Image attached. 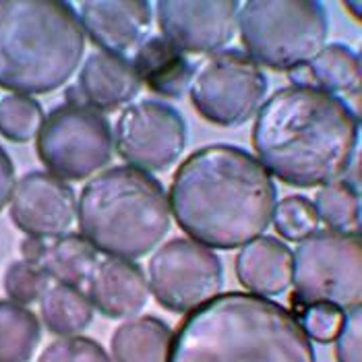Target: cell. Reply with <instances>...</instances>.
Returning a JSON list of instances; mask_svg holds the SVG:
<instances>
[{"mask_svg":"<svg viewBox=\"0 0 362 362\" xmlns=\"http://www.w3.org/2000/svg\"><path fill=\"white\" fill-rule=\"evenodd\" d=\"M168 362H317L292 310L249 292L218 294L187 313Z\"/></svg>","mask_w":362,"mask_h":362,"instance_id":"obj_3","label":"cell"},{"mask_svg":"<svg viewBox=\"0 0 362 362\" xmlns=\"http://www.w3.org/2000/svg\"><path fill=\"white\" fill-rule=\"evenodd\" d=\"M15 166L11 156L0 147V211L11 203V197L15 191Z\"/></svg>","mask_w":362,"mask_h":362,"instance_id":"obj_31","label":"cell"},{"mask_svg":"<svg viewBox=\"0 0 362 362\" xmlns=\"http://www.w3.org/2000/svg\"><path fill=\"white\" fill-rule=\"evenodd\" d=\"M37 362H112V358L95 339L71 335L50 341Z\"/></svg>","mask_w":362,"mask_h":362,"instance_id":"obj_29","label":"cell"},{"mask_svg":"<svg viewBox=\"0 0 362 362\" xmlns=\"http://www.w3.org/2000/svg\"><path fill=\"white\" fill-rule=\"evenodd\" d=\"M139 89V77L124 56L95 50L87 56L79 71V102L102 114L131 104Z\"/></svg>","mask_w":362,"mask_h":362,"instance_id":"obj_16","label":"cell"},{"mask_svg":"<svg viewBox=\"0 0 362 362\" xmlns=\"http://www.w3.org/2000/svg\"><path fill=\"white\" fill-rule=\"evenodd\" d=\"M234 272L249 294L279 296L292 286V251L274 236H259L240 247Z\"/></svg>","mask_w":362,"mask_h":362,"instance_id":"obj_17","label":"cell"},{"mask_svg":"<svg viewBox=\"0 0 362 362\" xmlns=\"http://www.w3.org/2000/svg\"><path fill=\"white\" fill-rule=\"evenodd\" d=\"M170 214L195 243L230 251L259 238L274 220L278 191L249 151L216 143L193 151L172 176Z\"/></svg>","mask_w":362,"mask_h":362,"instance_id":"obj_1","label":"cell"},{"mask_svg":"<svg viewBox=\"0 0 362 362\" xmlns=\"http://www.w3.org/2000/svg\"><path fill=\"white\" fill-rule=\"evenodd\" d=\"M147 284L162 307L187 315L220 294L223 265L216 252L193 238H172L151 255Z\"/></svg>","mask_w":362,"mask_h":362,"instance_id":"obj_10","label":"cell"},{"mask_svg":"<svg viewBox=\"0 0 362 362\" xmlns=\"http://www.w3.org/2000/svg\"><path fill=\"white\" fill-rule=\"evenodd\" d=\"M116 153L129 166L143 172H162L185 151L187 122L182 114L158 100L129 104L114 127Z\"/></svg>","mask_w":362,"mask_h":362,"instance_id":"obj_11","label":"cell"},{"mask_svg":"<svg viewBox=\"0 0 362 362\" xmlns=\"http://www.w3.org/2000/svg\"><path fill=\"white\" fill-rule=\"evenodd\" d=\"M87 286L93 308L108 319H133L149 300L147 276L131 259L108 257L100 261Z\"/></svg>","mask_w":362,"mask_h":362,"instance_id":"obj_15","label":"cell"},{"mask_svg":"<svg viewBox=\"0 0 362 362\" xmlns=\"http://www.w3.org/2000/svg\"><path fill=\"white\" fill-rule=\"evenodd\" d=\"M93 305L81 288L66 284H50L40 298L44 325L60 337L81 334L93 321Z\"/></svg>","mask_w":362,"mask_h":362,"instance_id":"obj_21","label":"cell"},{"mask_svg":"<svg viewBox=\"0 0 362 362\" xmlns=\"http://www.w3.org/2000/svg\"><path fill=\"white\" fill-rule=\"evenodd\" d=\"M189 93L195 110L211 124L240 127L263 106L267 77L245 52L220 50L197 66Z\"/></svg>","mask_w":362,"mask_h":362,"instance_id":"obj_9","label":"cell"},{"mask_svg":"<svg viewBox=\"0 0 362 362\" xmlns=\"http://www.w3.org/2000/svg\"><path fill=\"white\" fill-rule=\"evenodd\" d=\"M131 64L149 91L172 100H178L189 91L195 73L187 54L162 33L147 35L135 48Z\"/></svg>","mask_w":362,"mask_h":362,"instance_id":"obj_18","label":"cell"},{"mask_svg":"<svg viewBox=\"0 0 362 362\" xmlns=\"http://www.w3.org/2000/svg\"><path fill=\"white\" fill-rule=\"evenodd\" d=\"M337 362H362V308H346L339 332L335 335Z\"/></svg>","mask_w":362,"mask_h":362,"instance_id":"obj_30","label":"cell"},{"mask_svg":"<svg viewBox=\"0 0 362 362\" xmlns=\"http://www.w3.org/2000/svg\"><path fill=\"white\" fill-rule=\"evenodd\" d=\"M48 249V238H40V236H25L23 243H21V255H23V261L29 263H42L44 255Z\"/></svg>","mask_w":362,"mask_h":362,"instance_id":"obj_32","label":"cell"},{"mask_svg":"<svg viewBox=\"0 0 362 362\" xmlns=\"http://www.w3.org/2000/svg\"><path fill=\"white\" fill-rule=\"evenodd\" d=\"M240 2L234 0H162L156 4L162 35L189 54H214L232 42Z\"/></svg>","mask_w":362,"mask_h":362,"instance_id":"obj_12","label":"cell"},{"mask_svg":"<svg viewBox=\"0 0 362 362\" xmlns=\"http://www.w3.org/2000/svg\"><path fill=\"white\" fill-rule=\"evenodd\" d=\"M292 305L352 308L362 298V240L356 232L317 230L292 255Z\"/></svg>","mask_w":362,"mask_h":362,"instance_id":"obj_7","label":"cell"},{"mask_svg":"<svg viewBox=\"0 0 362 362\" xmlns=\"http://www.w3.org/2000/svg\"><path fill=\"white\" fill-rule=\"evenodd\" d=\"M77 222L95 251L135 261L166 238L172 214L158 178L133 166H114L87 180L77 197Z\"/></svg>","mask_w":362,"mask_h":362,"instance_id":"obj_5","label":"cell"},{"mask_svg":"<svg viewBox=\"0 0 362 362\" xmlns=\"http://www.w3.org/2000/svg\"><path fill=\"white\" fill-rule=\"evenodd\" d=\"M11 220L28 236L56 238L77 218V197L66 180L50 172H28L11 197Z\"/></svg>","mask_w":362,"mask_h":362,"instance_id":"obj_13","label":"cell"},{"mask_svg":"<svg viewBox=\"0 0 362 362\" xmlns=\"http://www.w3.org/2000/svg\"><path fill=\"white\" fill-rule=\"evenodd\" d=\"M238 31L255 64L290 73L325 46L329 19L317 0H249L238 8Z\"/></svg>","mask_w":362,"mask_h":362,"instance_id":"obj_6","label":"cell"},{"mask_svg":"<svg viewBox=\"0 0 362 362\" xmlns=\"http://www.w3.org/2000/svg\"><path fill=\"white\" fill-rule=\"evenodd\" d=\"M344 6H346L348 11H352V17H354L356 21L361 19V4H358V2H346Z\"/></svg>","mask_w":362,"mask_h":362,"instance_id":"obj_33","label":"cell"},{"mask_svg":"<svg viewBox=\"0 0 362 362\" xmlns=\"http://www.w3.org/2000/svg\"><path fill=\"white\" fill-rule=\"evenodd\" d=\"M2 286H4L8 300L28 307L44 296V292L50 286V276L46 274V269L42 265L19 259L6 267Z\"/></svg>","mask_w":362,"mask_h":362,"instance_id":"obj_27","label":"cell"},{"mask_svg":"<svg viewBox=\"0 0 362 362\" xmlns=\"http://www.w3.org/2000/svg\"><path fill=\"white\" fill-rule=\"evenodd\" d=\"M98 263H100L98 251L83 236L66 232L62 236L50 238L46 255L40 265L46 269L50 279H54L58 284L81 288L89 281Z\"/></svg>","mask_w":362,"mask_h":362,"instance_id":"obj_22","label":"cell"},{"mask_svg":"<svg viewBox=\"0 0 362 362\" xmlns=\"http://www.w3.org/2000/svg\"><path fill=\"white\" fill-rule=\"evenodd\" d=\"M307 87L332 95H356L361 89V56L346 44H327L305 64Z\"/></svg>","mask_w":362,"mask_h":362,"instance_id":"obj_20","label":"cell"},{"mask_svg":"<svg viewBox=\"0 0 362 362\" xmlns=\"http://www.w3.org/2000/svg\"><path fill=\"white\" fill-rule=\"evenodd\" d=\"M319 222L335 232L361 234V197L348 180H334L323 185L313 203Z\"/></svg>","mask_w":362,"mask_h":362,"instance_id":"obj_24","label":"cell"},{"mask_svg":"<svg viewBox=\"0 0 362 362\" xmlns=\"http://www.w3.org/2000/svg\"><path fill=\"white\" fill-rule=\"evenodd\" d=\"M85 54L75 8L58 0H0V87L19 95L66 83Z\"/></svg>","mask_w":362,"mask_h":362,"instance_id":"obj_4","label":"cell"},{"mask_svg":"<svg viewBox=\"0 0 362 362\" xmlns=\"http://www.w3.org/2000/svg\"><path fill=\"white\" fill-rule=\"evenodd\" d=\"M44 122L40 102L29 95L8 93L0 98V135L13 143H28L37 137Z\"/></svg>","mask_w":362,"mask_h":362,"instance_id":"obj_25","label":"cell"},{"mask_svg":"<svg viewBox=\"0 0 362 362\" xmlns=\"http://www.w3.org/2000/svg\"><path fill=\"white\" fill-rule=\"evenodd\" d=\"M83 33L104 52L122 56L137 48L151 25L145 0H87L77 13Z\"/></svg>","mask_w":362,"mask_h":362,"instance_id":"obj_14","label":"cell"},{"mask_svg":"<svg viewBox=\"0 0 362 362\" xmlns=\"http://www.w3.org/2000/svg\"><path fill=\"white\" fill-rule=\"evenodd\" d=\"M274 226L281 238L290 243H300L319 230V218L313 207V201L307 197L290 195L276 203Z\"/></svg>","mask_w":362,"mask_h":362,"instance_id":"obj_26","label":"cell"},{"mask_svg":"<svg viewBox=\"0 0 362 362\" xmlns=\"http://www.w3.org/2000/svg\"><path fill=\"white\" fill-rule=\"evenodd\" d=\"M361 122L337 95L281 87L255 114L252 147L269 176L313 189L339 180L354 162Z\"/></svg>","mask_w":362,"mask_h":362,"instance_id":"obj_2","label":"cell"},{"mask_svg":"<svg viewBox=\"0 0 362 362\" xmlns=\"http://www.w3.org/2000/svg\"><path fill=\"white\" fill-rule=\"evenodd\" d=\"M296 321L303 327V332L313 341L319 344H329L334 341L335 335L339 332L341 319H344V310L334 307V305H325V303H315V305H296Z\"/></svg>","mask_w":362,"mask_h":362,"instance_id":"obj_28","label":"cell"},{"mask_svg":"<svg viewBox=\"0 0 362 362\" xmlns=\"http://www.w3.org/2000/svg\"><path fill=\"white\" fill-rule=\"evenodd\" d=\"M172 329L158 317H133L110 337L112 362H168Z\"/></svg>","mask_w":362,"mask_h":362,"instance_id":"obj_19","label":"cell"},{"mask_svg":"<svg viewBox=\"0 0 362 362\" xmlns=\"http://www.w3.org/2000/svg\"><path fill=\"white\" fill-rule=\"evenodd\" d=\"M42 339L33 310L13 300H0V362H29Z\"/></svg>","mask_w":362,"mask_h":362,"instance_id":"obj_23","label":"cell"},{"mask_svg":"<svg viewBox=\"0 0 362 362\" xmlns=\"http://www.w3.org/2000/svg\"><path fill=\"white\" fill-rule=\"evenodd\" d=\"M35 151L46 172L62 180H83L110 164L114 133L106 114L69 100L44 116Z\"/></svg>","mask_w":362,"mask_h":362,"instance_id":"obj_8","label":"cell"}]
</instances>
